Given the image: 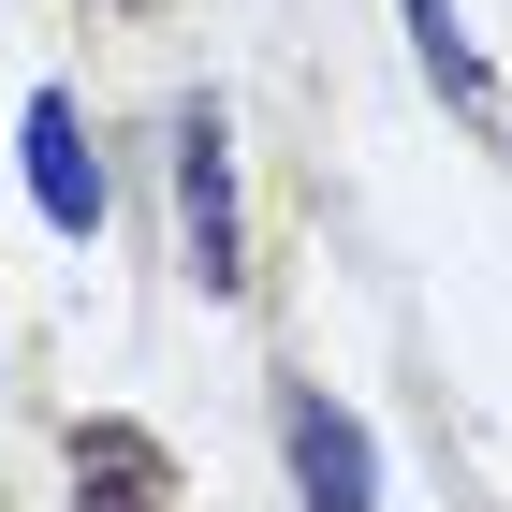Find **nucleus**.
<instances>
[{
  "label": "nucleus",
  "instance_id": "2",
  "mask_svg": "<svg viewBox=\"0 0 512 512\" xmlns=\"http://www.w3.org/2000/svg\"><path fill=\"white\" fill-rule=\"evenodd\" d=\"M30 191H44L59 235H103V161H88V132H74V88L30 103Z\"/></svg>",
  "mask_w": 512,
  "mask_h": 512
},
{
  "label": "nucleus",
  "instance_id": "1",
  "mask_svg": "<svg viewBox=\"0 0 512 512\" xmlns=\"http://www.w3.org/2000/svg\"><path fill=\"white\" fill-rule=\"evenodd\" d=\"M176 235H191L205 293H235V132H220V103H176Z\"/></svg>",
  "mask_w": 512,
  "mask_h": 512
},
{
  "label": "nucleus",
  "instance_id": "5",
  "mask_svg": "<svg viewBox=\"0 0 512 512\" xmlns=\"http://www.w3.org/2000/svg\"><path fill=\"white\" fill-rule=\"evenodd\" d=\"M410 30H425L439 88H454V103H483V59H469V30H454V0H410Z\"/></svg>",
  "mask_w": 512,
  "mask_h": 512
},
{
  "label": "nucleus",
  "instance_id": "3",
  "mask_svg": "<svg viewBox=\"0 0 512 512\" xmlns=\"http://www.w3.org/2000/svg\"><path fill=\"white\" fill-rule=\"evenodd\" d=\"M293 483H308V512H381V469H366V425H352V410L293 395Z\"/></svg>",
  "mask_w": 512,
  "mask_h": 512
},
{
  "label": "nucleus",
  "instance_id": "4",
  "mask_svg": "<svg viewBox=\"0 0 512 512\" xmlns=\"http://www.w3.org/2000/svg\"><path fill=\"white\" fill-rule=\"evenodd\" d=\"M74 469L103 483V498H88V512H161V454H147V439H132V425H88V439H74Z\"/></svg>",
  "mask_w": 512,
  "mask_h": 512
}]
</instances>
